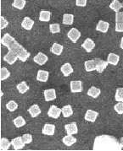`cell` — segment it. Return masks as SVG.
Wrapping results in <instances>:
<instances>
[{
    "instance_id": "obj_1",
    "label": "cell",
    "mask_w": 123,
    "mask_h": 151,
    "mask_svg": "<svg viewBox=\"0 0 123 151\" xmlns=\"http://www.w3.org/2000/svg\"><path fill=\"white\" fill-rule=\"evenodd\" d=\"M1 44L5 46L9 51H12L14 53L17 55L18 58L21 62H25L31 55L26 49L23 47V46H21L13 36L8 33H5L1 38Z\"/></svg>"
},
{
    "instance_id": "obj_2",
    "label": "cell",
    "mask_w": 123,
    "mask_h": 151,
    "mask_svg": "<svg viewBox=\"0 0 123 151\" xmlns=\"http://www.w3.org/2000/svg\"><path fill=\"white\" fill-rule=\"evenodd\" d=\"M120 141L111 135L96 137L93 143V150H122Z\"/></svg>"
},
{
    "instance_id": "obj_3",
    "label": "cell",
    "mask_w": 123,
    "mask_h": 151,
    "mask_svg": "<svg viewBox=\"0 0 123 151\" xmlns=\"http://www.w3.org/2000/svg\"><path fill=\"white\" fill-rule=\"evenodd\" d=\"M116 31L123 32V12L116 13Z\"/></svg>"
},
{
    "instance_id": "obj_4",
    "label": "cell",
    "mask_w": 123,
    "mask_h": 151,
    "mask_svg": "<svg viewBox=\"0 0 123 151\" xmlns=\"http://www.w3.org/2000/svg\"><path fill=\"white\" fill-rule=\"evenodd\" d=\"M60 114H62V109L57 107L55 105L51 106L49 111H48L49 116L52 117V118H55V119H57L60 116Z\"/></svg>"
},
{
    "instance_id": "obj_5",
    "label": "cell",
    "mask_w": 123,
    "mask_h": 151,
    "mask_svg": "<svg viewBox=\"0 0 123 151\" xmlns=\"http://www.w3.org/2000/svg\"><path fill=\"white\" fill-rule=\"evenodd\" d=\"M71 91L72 93H79L82 91V82L81 80H73L71 81Z\"/></svg>"
},
{
    "instance_id": "obj_6",
    "label": "cell",
    "mask_w": 123,
    "mask_h": 151,
    "mask_svg": "<svg viewBox=\"0 0 123 151\" xmlns=\"http://www.w3.org/2000/svg\"><path fill=\"white\" fill-rule=\"evenodd\" d=\"M68 38L72 42H76L77 40L81 37V32L76 28H72L67 33Z\"/></svg>"
},
{
    "instance_id": "obj_7",
    "label": "cell",
    "mask_w": 123,
    "mask_h": 151,
    "mask_svg": "<svg viewBox=\"0 0 123 151\" xmlns=\"http://www.w3.org/2000/svg\"><path fill=\"white\" fill-rule=\"evenodd\" d=\"M17 59H19L17 55L15 54V53H14L12 51H9V52L4 57V60L5 61L6 63H8L9 65L14 64Z\"/></svg>"
},
{
    "instance_id": "obj_8",
    "label": "cell",
    "mask_w": 123,
    "mask_h": 151,
    "mask_svg": "<svg viewBox=\"0 0 123 151\" xmlns=\"http://www.w3.org/2000/svg\"><path fill=\"white\" fill-rule=\"evenodd\" d=\"M48 56L45 54H43L42 52H38L34 58H33V61L37 63L38 65H43L47 63L48 61Z\"/></svg>"
},
{
    "instance_id": "obj_9",
    "label": "cell",
    "mask_w": 123,
    "mask_h": 151,
    "mask_svg": "<svg viewBox=\"0 0 123 151\" xmlns=\"http://www.w3.org/2000/svg\"><path fill=\"white\" fill-rule=\"evenodd\" d=\"M98 113L97 111H93V110H87L86 111V114H85V120L87 122H94L96 121L97 117H98Z\"/></svg>"
},
{
    "instance_id": "obj_10",
    "label": "cell",
    "mask_w": 123,
    "mask_h": 151,
    "mask_svg": "<svg viewBox=\"0 0 123 151\" xmlns=\"http://www.w3.org/2000/svg\"><path fill=\"white\" fill-rule=\"evenodd\" d=\"M43 95H44V99L46 101H51L56 99V92L55 89L45 90L43 92Z\"/></svg>"
},
{
    "instance_id": "obj_11",
    "label": "cell",
    "mask_w": 123,
    "mask_h": 151,
    "mask_svg": "<svg viewBox=\"0 0 123 151\" xmlns=\"http://www.w3.org/2000/svg\"><path fill=\"white\" fill-rule=\"evenodd\" d=\"M82 47L86 50L87 52H91L92 50L94 49V47H95V43H94V42L92 41V39L87 38L86 40L84 41V42L82 43Z\"/></svg>"
},
{
    "instance_id": "obj_12",
    "label": "cell",
    "mask_w": 123,
    "mask_h": 151,
    "mask_svg": "<svg viewBox=\"0 0 123 151\" xmlns=\"http://www.w3.org/2000/svg\"><path fill=\"white\" fill-rule=\"evenodd\" d=\"M65 129L67 134H76L78 133V128H77V125L76 122H71V123H68L65 126Z\"/></svg>"
},
{
    "instance_id": "obj_13",
    "label": "cell",
    "mask_w": 123,
    "mask_h": 151,
    "mask_svg": "<svg viewBox=\"0 0 123 151\" xmlns=\"http://www.w3.org/2000/svg\"><path fill=\"white\" fill-rule=\"evenodd\" d=\"M95 63H96V70L98 73H102L108 66V62L99 59V58H95Z\"/></svg>"
},
{
    "instance_id": "obj_14",
    "label": "cell",
    "mask_w": 123,
    "mask_h": 151,
    "mask_svg": "<svg viewBox=\"0 0 123 151\" xmlns=\"http://www.w3.org/2000/svg\"><path fill=\"white\" fill-rule=\"evenodd\" d=\"M11 144H12L15 150H21L24 148L25 145L22 139V137H17L15 139H12Z\"/></svg>"
},
{
    "instance_id": "obj_15",
    "label": "cell",
    "mask_w": 123,
    "mask_h": 151,
    "mask_svg": "<svg viewBox=\"0 0 123 151\" xmlns=\"http://www.w3.org/2000/svg\"><path fill=\"white\" fill-rule=\"evenodd\" d=\"M55 132V126L54 124H49V123H46L43 126V131L42 133L44 135H54Z\"/></svg>"
},
{
    "instance_id": "obj_16",
    "label": "cell",
    "mask_w": 123,
    "mask_h": 151,
    "mask_svg": "<svg viewBox=\"0 0 123 151\" xmlns=\"http://www.w3.org/2000/svg\"><path fill=\"white\" fill-rule=\"evenodd\" d=\"M109 26H110V24L108 22L99 20L97 26H96V30L99 32H102V33H107V31L109 30Z\"/></svg>"
},
{
    "instance_id": "obj_17",
    "label": "cell",
    "mask_w": 123,
    "mask_h": 151,
    "mask_svg": "<svg viewBox=\"0 0 123 151\" xmlns=\"http://www.w3.org/2000/svg\"><path fill=\"white\" fill-rule=\"evenodd\" d=\"M60 70H61L62 73L64 74V76L67 77L73 73V68L71 65V63H66L62 65L61 68H60Z\"/></svg>"
},
{
    "instance_id": "obj_18",
    "label": "cell",
    "mask_w": 123,
    "mask_h": 151,
    "mask_svg": "<svg viewBox=\"0 0 123 151\" xmlns=\"http://www.w3.org/2000/svg\"><path fill=\"white\" fill-rule=\"evenodd\" d=\"M34 25V20L31 19L29 17H25L23 19V21L21 23V26L24 28L25 30H30L32 29V26Z\"/></svg>"
},
{
    "instance_id": "obj_19",
    "label": "cell",
    "mask_w": 123,
    "mask_h": 151,
    "mask_svg": "<svg viewBox=\"0 0 123 151\" xmlns=\"http://www.w3.org/2000/svg\"><path fill=\"white\" fill-rule=\"evenodd\" d=\"M49 73L45 70H38L37 74V80L40 82H47L49 79Z\"/></svg>"
},
{
    "instance_id": "obj_20",
    "label": "cell",
    "mask_w": 123,
    "mask_h": 151,
    "mask_svg": "<svg viewBox=\"0 0 123 151\" xmlns=\"http://www.w3.org/2000/svg\"><path fill=\"white\" fill-rule=\"evenodd\" d=\"M119 61H120V57L118 56L116 53H110V54L108 55V58H107V62L111 64V65H114V66H116L118 64V63H119Z\"/></svg>"
},
{
    "instance_id": "obj_21",
    "label": "cell",
    "mask_w": 123,
    "mask_h": 151,
    "mask_svg": "<svg viewBox=\"0 0 123 151\" xmlns=\"http://www.w3.org/2000/svg\"><path fill=\"white\" fill-rule=\"evenodd\" d=\"M84 67H85V70L87 72H92L96 70V63L95 60H87L84 63Z\"/></svg>"
},
{
    "instance_id": "obj_22",
    "label": "cell",
    "mask_w": 123,
    "mask_h": 151,
    "mask_svg": "<svg viewBox=\"0 0 123 151\" xmlns=\"http://www.w3.org/2000/svg\"><path fill=\"white\" fill-rule=\"evenodd\" d=\"M62 142L64 143V145H66V146H71L76 142V139L74 136L71 135V134H67L66 136H65L63 138Z\"/></svg>"
},
{
    "instance_id": "obj_23",
    "label": "cell",
    "mask_w": 123,
    "mask_h": 151,
    "mask_svg": "<svg viewBox=\"0 0 123 151\" xmlns=\"http://www.w3.org/2000/svg\"><path fill=\"white\" fill-rule=\"evenodd\" d=\"M63 50H64V47L62 45L59 44V43H54L51 47V52L55 55L60 56V55H61Z\"/></svg>"
},
{
    "instance_id": "obj_24",
    "label": "cell",
    "mask_w": 123,
    "mask_h": 151,
    "mask_svg": "<svg viewBox=\"0 0 123 151\" xmlns=\"http://www.w3.org/2000/svg\"><path fill=\"white\" fill-rule=\"evenodd\" d=\"M28 112L30 113L31 117H37V116L41 113V109L37 105H32L31 107L28 109Z\"/></svg>"
},
{
    "instance_id": "obj_25",
    "label": "cell",
    "mask_w": 123,
    "mask_h": 151,
    "mask_svg": "<svg viewBox=\"0 0 123 151\" xmlns=\"http://www.w3.org/2000/svg\"><path fill=\"white\" fill-rule=\"evenodd\" d=\"M110 8L113 11H115L116 13L119 12L120 9L123 8V4L122 3H120L118 0H113L112 3L110 4Z\"/></svg>"
},
{
    "instance_id": "obj_26",
    "label": "cell",
    "mask_w": 123,
    "mask_h": 151,
    "mask_svg": "<svg viewBox=\"0 0 123 151\" xmlns=\"http://www.w3.org/2000/svg\"><path fill=\"white\" fill-rule=\"evenodd\" d=\"M63 24L71 25L73 24L74 22V15L73 14H65L63 15Z\"/></svg>"
},
{
    "instance_id": "obj_27",
    "label": "cell",
    "mask_w": 123,
    "mask_h": 151,
    "mask_svg": "<svg viewBox=\"0 0 123 151\" xmlns=\"http://www.w3.org/2000/svg\"><path fill=\"white\" fill-rule=\"evenodd\" d=\"M100 93H101L100 90L98 89V88H96V87H94V86H92V87L87 91V95H88L89 96L94 98V99L98 97V96L100 95Z\"/></svg>"
},
{
    "instance_id": "obj_28",
    "label": "cell",
    "mask_w": 123,
    "mask_h": 151,
    "mask_svg": "<svg viewBox=\"0 0 123 151\" xmlns=\"http://www.w3.org/2000/svg\"><path fill=\"white\" fill-rule=\"evenodd\" d=\"M62 115L64 116V117H69L73 114V111H72V107L67 105L62 107Z\"/></svg>"
},
{
    "instance_id": "obj_29",
    "label": "cell",
    "mask_w": 123,
    "mask_h": 151,
    "mask_svg": "<svg viewBox=\"0 0 123 151\" xmlns=\"http://www.w3.org/2000/svg\"><path fill=\"white\" fill-rule=\"evenodd\" d=\"M50 17H51V13L47 10H43L40 12L39 14V19L41 21H44V22H48L50 20Z\"/></svg>"
},
{
    "instance_id": "obj_30",
    "label": "cell",
    "mask_w": 123,
    "mask_h": 151,
    "mask_svg": "<svg viewBox=\"0 0 123 151\" xmlns=\"http://www.w3.org/2000/svg\"><path fill=\"white\" fill-rule=\"evenodd\" d=\"M16 88H17V90L20 94H25L26 91H29V86L27 85V84L25 81H22L20 84H18Z\"/></svg>"
},
{
    "instance_id": "obj_31",
    "label": "cell",
    "mask_w": 123,
    "mask_h": 151,
    "mask_svg": "<svg viewBox=\"0 0 123 151\" xmlns=\"http://www.w3.org/2000/svg\"><path fill=\"white\" fill-rule=\"evenodd\" d=\"M11 145V142H9L6 138L1 139V150H8Z\"/></svg>"
},
{
    "instance_id": "obj_32",
    "label": "cell",
    "mask_w": 123,
    "mask_h": 151,
    "mask_svg": "<svg viewBox=\"0 0 123 151\" xmlns=\"http://www.w3.org/2000/svg\"><path fill=\"white\" fill-rule=\"evenodd\" d=\"M25 0H14L13 2V6L16 9H18L20 10L23 9L25 5Z\"/></svg>"
},
{
    "instance_id": "obj_33",
    "label": "cell",
    "mask_w": 123,
    "mask_h": 151,
    "mask_svg": "<svg viewBox=\"0 0 123 151\" xmlns=\"http://www.w3.org/2000/svg\"><path fill=\"white\" fill-rule=\"evenodd\" d=\"M115 99L117 102H119V101L123 102V88H122V87L117 88L116 91V95H115Z\"/></svg>"
},
{
    "instance_id": "obj_34",
    "label": "cell",
    "mask_w": 123,
    "mask_h": 151,
    "mask_svg": "<svg viewBox=\"0 0 123 151\" xmlns=\"http://www.w3.org/2000/svg\"><path fill=\"white\" fill-rule=\"evenodd\" d=\"M14 124L16 127H23L24 125H25V121L22 116H17L15 119H14Z\"/></svg>"
},
{
    "instance_id": "obj_35",
    "label": "cell",
    "mask_w": 123,
    "mask_h": 151,
    "mask_svg": "<svg viewBox=\"0 0 123 151\" xmlns=\"http://www.w3.org/2000/svg\"><path fill=\"white\" fill-rule=\"evenodd\" d=\"M6 108L9 111H15L16 109L18 108V104L14 101H10L6 104Z\"/></svg>"
},
{
    "instance_id": "obj_36",
    "label": "cell",
    "mask_w": 123,
    "mask_h": 151,
    "mask_svg": "<svg viewBox=\"0 0 123 151\" xmlns=\"http://www.w3.org/2000/svg\"><path fill=\"white\" fill-rule=\"evenodd\" d=\"M10 76V73H9V71L6 68H1V78H0V79L3 81V80H5V79H7Z\"/></svg>"
},
{
    "instance_id": "obj_37",
    "label": "cell",
    "mask_w": 123,
    "mask_h": 151,
    "mask_svg": "<svg viewBox=\"0 0 123 151\" xmlns=\"http://www.w3.org/2000/svg\"><path fill=\"white\" fill-rule=\"evenodd\" d=\"M49 30L51 33L56 34L60 32V26L59 24H52L49 25Z\"/></svg>"
},
{
    "instance_id": "obj_38",
    "label": "cell",
    "mask_w": 123,
    "mask_h": 151,
    "mask_svg": "<svg viewBox=\"0 0 123 151\" xmlns=\"http://www.w3.org/2000/svg\"><path fill=\"white\" fill-rule=\"evenodd\" d=\"M114 109H115V111H116L118 114H120V115L123 114V102L119 101V102L117 103L116 105L114 106Z\"/></svg>"
},
{
    "instance_id": "obj_39",
    "label": "cell",
    "mask_w": 123,
    "mask_h": 151,
    "mask_svg": "<svg viewBox=\"0 0 123 151\" xmlns=\"http://www.w3.org/2000/svg\"><path fill=\"white\" fill-rule=\"evenodd\" d=\"M22 139H23V141H24L25 145H28V144H31L32 142V136L29 133H25L22 136Z\"/></svg>"
},
{
    "instance_id": "obj_40",
    "label": "cell",
    "mask_w": 123,
    "mask_h": 151,
    "mask_svg": "<svg viewBox=\"0 0 123 151\" xmlns=\"http://www.w3.org/2000/svg\"><path fill=\"white\" fill-rule=\"evenodd\" d=\"M0 20H1V30H3V29H4L7 25L9 24V22H8L6 19H5V18H4L3 16H1Z\"/></svg>"
},
{
    "instance_id": "obj_41",
    "label": "cell",
    "mask_w": 123,
    "mask_h": 151,
    "mask_svg": "<svg viewBox=\"0 0 123 151\" xmlns=\"http://www.w3.org/2000/svg\"><path fill=\"white\" fill-rule=\"evenodd\" d=\"M87 0H76V6L79 7H85L87 5Z\"/></svg>"
},
{
    "instance_id": "obj_42",
    "label": "cell",
    "mask_w": 123,
    "mask_h": 151,
    "mask_svg": "<svg viewBox=\"0 0 123 151\" xmlns=\"http://www.w3.org/2000/svg\"><path fill=\"white\" fill-rule=\"evenodd\" d=\"M120 145L122 146V148H123V137L120 139Z\"/></svg>"
},
{
    "instance_id": "obj_43",
    "label": "cell",
    "mask_w": 123,
    "mask_h": 151,
    "mask_svg": "<svg viewBox=\"0 0 123 151\" xmlns=\"http://www.w3.org/2000/svg\"><path fill=\"white\" fill-rule=\"evenodd\" d=\"M120 46H121V48L123 49V37L122 38V41H121V45H120Z\"/></svg>"
},
{
    "instance_id": "obj_44",
    "label": "cell",
    "mask_w": 123,
    "mask_h": 151,
    "mask_svg": "<svg viewBox=\"0 0 123 151\" xmlns=\"http://www.w3.org/2000/svg\"><path fill=\"white\" fill-rule=\"evenodd\" d=\"M122 4H123V3H122Z\"/></svg>"
}]
</instances>
